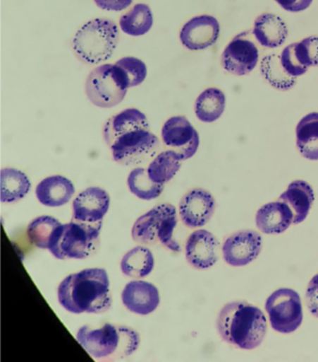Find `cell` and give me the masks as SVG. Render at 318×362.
<instances>
[{
    "instance_id": "cell-1",
    "label": "cell",
    "mask_w": 318,
    "mask_h": 362,
    "mask_svg": "<svg viewBox=\"0 0 318 362\" xmlns=\"http://www.w3.org/2000/svg\"><path fill=\"white\" fill-rule=\"evenodd\" d=\"M57 296L63 308L72 314L109 311L112 296L108 272L105 269L92 268L68 275L58 286Z\"/></svg>"
},
{
    "instance_id": "cell-2",
    "label": "cell",
    "mask_w": 318,
    "mask_h": 362,
    "mask_svg": "<svg viewBox=\"0 0 318 362\" xmlns=\"http://www.w3.org/2000/svg\"><path fill=\"white\" fill-rule=\"evenodd\" d=\"M216 329L226 343L240 349L252 350L262 343L267 332V321L258 307L233 302L219 312Z\"/></svg>"
},
{
    "instance_id": "cell-3",
    "label": "cell",
    "mask_w": 318,
    "mask_h": 362,
    "mask_svg": "<svg viewBox=\"0 0 318 362\" xmlns=\"http://www.w3.org/2000/svg\"><path fill=\"white\" fill-rule=\"evenodd\" d=\"M77 340L95 360H121L134 354L140 344V334L126 326L106 323L98 328L85 325Z\"/></svg>"
},
{
    "instance_id": "cell-4",
    "label": "cell",
    "mask_w": 318,
    "mask_h": 362,
    "mask_svg": "<svg viewBox=\"0 0 318 362\" xmlns=\"http://www.w3.org/2000/svg\"><path fill=\"white\" fill-rule=\"evenodd\" d=\"M103 221L86 223L72 220L56 228L48 250L58 259H85L97 251Z\"/></svg>"
},
{
    "instance_id": "cell-5",
    "label": "cell",
    "mask_w": 318,
    "mask_h": 362,
    "mask_svg": "<svg viewBox=\"0 0 318 362\" xmlns=\"http://www.w3.org/2000/svg\"><path fill=\"white\" fill-rule=\"evenodd\" d=\"M118 39V28L114 22L94 19L77 32L72 47L78 59L88 65H97L111 59Z\"/></svg>"
},
{
    "instance_id": "cell-6",
    "label": "cell",
    "mask_w": 318,
    "mask_h": 362,
    "mask_svg": "<svg viewBox=\"0 0 318 362\" xmlns=\"http://www.w3.org/2000/svg\"><path fill=\"white\" fill-rule=\"evenodd\" d=\"M176 225V207L169 204L157 205L135 222L132 238L141 245L161 243L169 250L181 252V246L173 236Z\"/></svg>"
},
{
    "instance_id": "cell-7",
    "label": "cell",
    "mask_w": 318,
    "mask_h": 362,
    "mask_svg": "<svg viewBox=\"0 0 318 362\" xmlns=\"http://www.w3.org/2000/svg\"><path fill=\"white\" fill-rule=\"evenodd\" d=\"M129 86L118 66L105 64L87 77L85 92L89 100L100 108H112L126 98Z\"/></svg>"
},
{
    "instance_id": "cell-8",
    "label": "cell",
    "mask_w": 318,
    "mask_h": 362,
    "mask_svg": "<svg viewBox=\"0 0 318 362\" xmlns=\"http://www.w3.org/2000/svg\"><path fill=\"white\" fill-rule=\"evenodd\" d=\"M109 148L117 163L135 166L153 158L161 149V143L149 129H138L121 136Z\"/></svg>"
},
{
    "instance_id": "cell-9",
    "label": "cell",
    "mask_w": 318,
    "mask_h": 362,
    "mask_svg": "<svg viewBox=\"0 0 318 362\" xmlns=\"http://www.w3.org/2000/svg\"><path fill=\"white\" fill-rule=\"evenodd\" d=\"M265 309L274 331L291 333L302 322V302L299 294L292 289L281 288L274 291L268 298Z\"/></svg>"
},
{
    "instance_id": "cell-10",
    "label": "cell",
    "mask_w": 318,
    "mask_h": 362,
    "mask_svg": "<svg viewBox=\"0 0 318 362\" xmlns=\"http://www.w3.org/2000/svg\"><path fill=\"white\" fill-rule=\"evenodd\" d=\"M250 32L237 35L225 48L221 66L225 71L237 76L250 74L259 61V49L251 40Z\"/></svg>"
},
{
    "instance_id": "cell-11",
    "label": "cell",
    "mask_w": 318,
    "mask_h": 362,
    "mask_svg": "<svg viewBox=\"0 0 318 362\" xmlns=\"http://www.w3.org/2000/svg\"><path fill=\"white\" fill-rule=\"evenodd\" d=\"M164 146L169 147L187 160L197 152L200 139L192 124L185 117H173L164 123L161 129Z\"/></svg>"
},
{
    "instance_id": "cell-12",
    "label": "cell",
    "mask_w": 318,
    "mask_h": 362,
    "mask_svg": "<svg viewBox=\"0 0 318 362\" xmlns=\"http://www.w3.org/2000/svg\"><path fill=\"white\" fill-rule=\"evenodd\" d=\"M262 246V236L258 233L243 230L233 234L225 241L222 254L228 264L242 267L250 264L259 257Z\"/></svg>"
},
{
    "instance_id": "cell-13",
    "label": "cell",
    "mask_w": 318,
    "mask_h": 362,
    "mask_svg": "<svg viewBox=\"0 0 318 362\" xmlns=\"http://www.w3.org/2000/svg\"><path fill=\"white\" fill-rule=\"evenodd\" d=\"M216 202L208 191L195 188L185 194L179 204V214L188 228H200L213 216Z\"/></svg>"
},
{
    "instance_id": "cell-14",
    "label": "cell",
    "mask_w": 318,
    "mask_h": 362,
    "mask_svg": "<svg viewBox=\"0 0 318 362\" xmlns=\"http://www.w3.org/2000/svg\"><path fill=\"white\" fill-rule=\"evenodd\" d=\"M221 27L218 20L210 16H196L182 28L181 40L189 50H204L215 45Z\"/></svg>"
},
{
    "instance_id": "cell-15",
    "label": "cell",
    "mask_w": 318,
    "mask_h": 362,
    "mask_svg": "<svg viewBox=\"0 0 318 362\" xmlns=\"http://www.w3.org/2000/svg\"><path fill=\"white\" fill-rule=\"evenodd\" d=\"M111 206V197L103 188L92 187L86 188L75 199L73 220L86 223L103 221L104 216Z\"/></svg>"
},
{
    "instance_id": "cell-16",
    "label": "cell",
    "mask_w": 318,
    "mask_h": 362,
    "mask_svg": "<svg viewBox=\"0 0 318 362\" xmlns=\"http://www.w3.org/2000/svg\"><path fill=\"white\" fill-rule=\"evenodd\" d=\"M219 243L208 230H199L190 234L185 251L188 262L197 270H207L219 259Z\"/></svg>"
},
{
    "instance_id": "cell-17",
    "label": "cell",
    "mask_w": 318,
    "mask_h": 362,
    "mask_svg": "<svg viewBox=\"0 0 318 362\" xmlns=\"http://www.w3.org/2000/svg\"><path fill=\"white\" fill-rule=\"evenodd\" d=\"M123 305L130 312L147 315L154 312L160 304L158 288L146 281H132L127 284L121 293Z\"/></svg>"
},
{
    "instance_id": "cell-18",
    "label": "cell",
    "mask_w": 318,
    "mask_h": 362,
    "mask_svg": "<svg viewBox=\"0 0 318 362\" xmlns=\"http://www.w3.org/2000/svg\"><path fill=\"white\" fill-rule=\"evenodd\" d=\"M138 129H149L146 115L137 109L124 110L109 118L104 124V140L109 147L121 136Z\"/></svg>"
},
{
    "instance_id": "cell-19",
    "label": "cell",
    "mask_w": 318,
    "mask_h": 362,
    "mask_svg": "<svg viewBox=\"0 0 318 362\" xmlns=\"http://www.w3.org/2000/svg\"><path fill=\"white\" fill-rule=\"evenodd\" d=\"M294 216L285 202H270L260 208L256 214V224L265 234H280L293 224Z\"/></svg>"
},
{
    "instance_id": "cell-20",
    "label": "cell",
    "mask_w": 318,
    "mask_h": 362,
    "mask_svg": "<svg viewBox=\"0 0 318 362\" xmlns=\"http://www.w3.org/2000/svg\"><path fill=\"white\" fill-rule=\"evenodd\" d=\"M74 194V185L69 179L61 175L43 179L36 187L37 199L48 207L63 206L71 202Z\"/></svg>"
},
{
    "instance_id": "cell-21",
    "label": "cell",
    "mask_w": 318,
    "mask_h": 362,
    "mask_svg": "<svg viewBox=\"0 0 318 362\" xmlns=\"http://www.w3.org/2000/svg\"><path fill=\"white\" fill-rule=\"evenodd\" d=\"M252 33L263 47L276 48L284 45L288 31L281 17L263 13L256 19Z\"/></svg>"
},
{
    "instance_id": "cell-22",
    "label": "cell",
    "mask_w": 318,
    "mask_h": 362,
    "mask_svg": "<svg viewBox=\"0 0 318 362\" xmlns=\"http://www.w3.org/2000/svg\"><path fill=\"white\" fill-rule=\"evenodd\" d=\"M279 201L285 202L293 213V224L305 221L313 206L314 194L311 185L305 181H294L280 196Z\"/></svg>"
},
{
    "instance_id": "cell-23",
    "label": "cell",
    "mask_w": 318,
    "mask_h": 362,
    "mask_svg": "<svg viewBox=\"0 0 318 362\" xmlns=\"http://www.w3.org/2000/svg\"><path fill=\"white\" fill-rule=\"evenodd\" d=\"M154 268V257L149 248L137 246L124 255L121 269L126 276L141 279L152 274Z\"/></svg>"
},
{
    "instance_id": "cell-24",
    "label": "cell",
    "mask_w": 318,
    "mask_h": 362,
    "mask_svg": "<svg viewBox=\"0 0 318 362\" xmlns=\"http://www.w3.org/2000/svg\"><path fill=\"white\" fill-rule=\"evenodd\" d=\"M296 136L300 153L310 160H318V112H312L299 122Z\"/></svg>"
},
{
    "instance_id": "cell-25",
    "label": "cell",
    "mask_w": 318,
    "mask_h": 362,
    "mask_svg": "<svg viewBox=\"0 0 318 362\" xmlns=\"http://www.w3.org/2000/svg\"><path fill=\"white\" fill-rule=\"evenodd\" d=\"M31 189V182L21 170L6 168L1 170V202L13 204L24 199Z\"/></svg>"
},
{
    "instance_id": "cell-26",
    "label": "cell",
    "mask_w": 318,
    "mask_h": 362,
    "mask_svg": "<svg viewBox=\"0 0 318 362\" xmlns=\"http://www.w3.org/2000/svg\"><path fill=\"white\" fill-rule=\"evenodd\" d=\"M183 161L181 156L173 150L159 153L147 167V175L153 182L164 185L172 180L181 170Z\"/></svg>"
},
{
    "instance_id": "cell-27",
    "label": "cell",
    "mask_w": 318,
    "mask_h": 362,
    "mask_svg": "<svg viewBox=\"0 0 318 362\" xmlns=\"http://www.w3.org/2000/svg\"><path fill=\"white\" fill-rule=\"evenodd\" d=\"M226 98L218 88H208L199 95L195 103V114L199 120L212 123L224 114Z\"/></svg>"
},
{
    "instance_id": "cell-28",
    "label": "cell",
    "mask_w": 318,
    "mask_h": 362,
    "mask_svg": "<svg viewBox=\"0 0 318 362\" xmlns=\"http://www.w3.org/2000/svg\"><path fill=\"white\" fill-rule=\"evenodd\" d=\"M152 10L146 4H137L120 19L121 30L130 36H142L152 28Z\"/></svg>"
},
{
    "instance_id": "cell-29",
    "label": "cell",
    "mask_w": 318,
    "mask_h": 362,
    "mask_svg": "<svg viewBox=\"0 0 318 362\" xmlns=\"http://www.w3.org/2000/svg\"><path fill=\"white\" fill-rule=\"evenodd\" d=\"M262 74L263 77L274 88L279 90H289L297 83V78L289 76L281 65L280 57L277 54H269L262 61Z\"/></svg>"
},
{
    "instance_id": "cell-30",
    "label": "cell",
    "mask_w": 318,
    "mask_h": 362,
    "mask_svg": "<svg viewBox=\"0 0 318 362\" xmlns=\"http://www.w3.org/2000/svg\"><path fill=\"white\" fill-rule=\"evenodd\" d=\"M130 191L144 201H152L158 198L164 191V185L153 182L144 168H135L127 179Z\"/></svg>"
},
{
    "instance_id": "cell-31",
    "label": "cell",
    "mask_w": 318,
    "mask_h": 362,
    "mask_svg": "<svg viewBox=\"0 0 318 362\" xmlns=\"http://www.w3.org/2000/svg\"><path fill=\"white\" fill-rule=\"evenodd\" d=\"M61 223L53 216L37 217L29 223L27 233L29 241L40 249H49L51 239Z\"/></svg>"
},
{
    "instance_id": "cell-32",
    "label": "cell",
    "mask_w": 318,
    "mask_h": 362,
    "mask_svg": "<svg viewBox=\"0 0 318 362\" xmlns=\"http://www.w3.org/2000/svg\"><path fill=\"white\" fill-rule=\"evenodd\" d=\"M281 65L289 76L297 78L305 74L308 71V64L306 61L300 42L292 43L283 50Z\"/></svg>"
},
{
    "instance_id": "cell-33",
    "label": "cell",
    "mask_w": 318,
    "mask_h": 362,
    "mask_svg": "<svg viewBox=\"0 0 318 362\" xmlns=\"http://www.w3.org/2000/svg\"><path fill=\"white\" fill-rule=\"evenodd\" d=\"M115 65L123 72L129 88L140 86L146 79L147 66L142 60L135 57H123L118 60Z\"/></svg>"
},
{
    "instance_id": "cell-34",
    "label": "cell",
    "mask_w": 318,
    "mask_h": 362,
    "mask_svg": "<svg viewBox=\"0 0 318 362\" xmlns=\"http://www.w3.org/2000/svg\"><path fill=\"white\" fill-rule=\"evenodd\" d=\"M309 66H318V37H309L300 42Z\"/></svg>"
},
{
    "instance_id": "cell-35",
    "label": "cell",
    "mask_w": 318,
    "mask_h": 362,
    "mask_svg": "<svg viewBox=\"0 0 318 362\" xmlns=\"http://www.w3.org/2000/svg\"><path fill=\"white\" fill-rule=\"evenodd\" d=\"M306 303L314 317H318V274L308 284L306 291Z\"/></svg>"
},
{
    "instance_id": "cell-36",
    "label": "cell",
    "mask_w": 318,
    "mask_h": 362,
    "mask_svg": "<svg viewBox=\"0 0 318 362\" xmlns=\"http://www.w3.org/2000/svg\"><path fill=\"white\" fill-rule=\"evenodd\" d=\"M94 2L102 10L120 11L128 8L133 0H94Z\"/></svg>"
},
{
    "instance_id": "cell-37",
    "label": "cell",
    "mask_w": 318,
    "mask_h": 362,
    "mask_svg": "<svg viewBox=\"0 0 318 362\" xmlns=\"http://www.w3.org/2000/svg\"><path fill=\"white\" fill-rule=\"evenodd\" d=\"M284 10L291 13H300L310 7L313 0H276Z\"/></svg>"
}]
</instances>
